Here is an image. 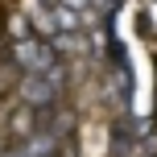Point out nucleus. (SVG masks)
I'll return each mask as SVG.
<instances>
[{
	"label": "nucleus",
	"mask_w": 157,
	"mask_h": 157,
	"mask_svg": "<svg viewBox=\"0 0 157 157\" xmlns=\"http://www.w3.org/2000/svg\"><path fill=\"white\" fill-rule=\"evenodd\" d=\"M8 58L17 62L21 75H58V78H66V62L58 58L50 37H37V33L33 37H17L8 46Z\"/></svg>",
	"instance_id": "1"
},
{
	"label": "nucleus",
	"mask_w": 157,
	"mask_h": 157,
	"mask_svg": "<svg viewBox=\"0 0 157 157\" xmlns=\"http://www.w3.org/2000/svg\"><path fill=\"white\" fill-rule=\"evenodd\" d=\"M62 83L66 78H58V75H21L17 99L29 103V108H37V112H50L58 99H62Z\"/></svg>",
	"instance_id": "2"
}]
</instances>
